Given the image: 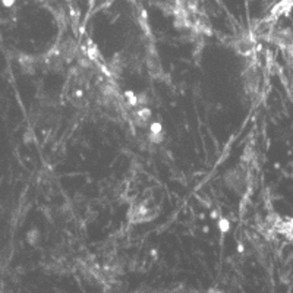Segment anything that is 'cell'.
<instances>
[{"mask_svg":"<svg viewBox=\"0 0 293 293\" xmlns=\"http://www.w3.org/2000/svg\"><path fill=\"white\" fill-rule=\"evenodd\" d=\"M217 226H219V229H220V232H223V233H226V232L230 230V221H229L227 219H224V217H220V219H219Z\"/></svg>","mask_w":293,"mask_h":293,"instance_id":"obj_1","label":"cell"},{"mask_svg":"<svg viewBox=\"0 0 293 293\" xmlns=\"http://www.w3.org/2000/svg\"><path fill=\"white\" fill-rule=\"evenodd\" d=\"M148 139H150L152 144H161V141H163V133H161V132H160V133H151V132H150Z\"/></svg>","mask_w":293,"mask_h":293,"instance_id":"obj_2","label":"cell"},{"mask_svg":"<svg viewBox=\"0 0 293 293\" xmlns=\"http://www.w3.org/2000/svg\"><path fill=\"white\" fill-rule=\"evenodd\" d=\"M150 132H151V133H160V132H161V123L152 122V123L150 125Z\"/></svg>","mask_w":293,"mask_h":293,"instance_id":"obj_3","label":"cell"},{"mask_svg":"<svg viewBox=\"0 0 293 293\" xmlns=\"http://www.w3.org/2000/svg\"><path fill=\"white\" fill-rule=\"evenodd\" d=\"M211 219H213V220H219V219H220L219 211H211Z\"/></svg>","mask_w":293,"mask_h":293,"instance_id":"obj_4","label":"cell"},{"mask_svg":"<svg viewBox=\"0 0 293 293\" xmlns=\"http://www.w3.org/2000/svg\"><path fill=\"white\" fill-rule=\"evenodd\" d=\"M75 97H76V98H82V91H81V90H76V91H75Z\"/></svg>","mask_w":293,"mask_h":293,"instance_id":"obj_5","label":"cell"},{"mask_svg":"<svg viewBox=\"0 0 293 293\" xmlns=\"http://www.w3.org/2000/svg\"><path fill=\"white\" fill-rule=\"evenodd\" d=\"M243 251H245L243 245H240V243H239V245H237V252H240V253H242V252H243Z\"/></svg>","mask_w":293,"mask_h":293,"instance_id":"obj_6","label":"cell"}]
</instances>
